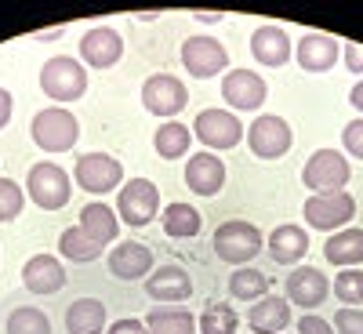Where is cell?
<instances>
[{"mask_svg":"<svg viewBox=\"0 0 363 334\" xmlns=\"http://www.w3.org/2000/svg\"><path fill=\"white\" fill-rule=\"evenodd\" d=\"M29 135H33V142L44 149V153H66V149H73L77 138H80V124H77V116L69 109L48 106L33 116Z\"/></svg>","mask_w":363,"mask_h":334,"instance_id":"1","label":"cell"},{"mask_svg":"<svg viewBox=\"0 0 363 334\" xmlns=\"http://www.w3.org/2000/svg\"><path fill=\"white\" fill-rule=\"evenodd\" d=\"M26 189H29V200H33L40 211H58V207H66L69 196H73V178L55 160H40V164L29 167Z\"/></svg>","mask_w":363,"mask_h":334,"instance_id":"2","label":"cell"},{"mask_svg":"<svg viewBox=\"0 0 363 334\" xmlns=\"http://www.w3.org/2000/svg\"><path fill=\"white\" fill-rule=\"evenodd\" d=\"M211 244H215V255H218L222 262H229V265H247V262H255V258L262 255V247H265L258 226L240 222V218L222 222V226L215 229V236H211Z\"/></svg>","mask_w":363,"mask_h":334,"instance_id":"3","label":"cell"},{"mask_svg":"<svg viewBox=\"0 0 363 334\" xmlns=\"http://www.w3.org/2000/svg\"><path fill=\"white\" fill-rule=\"evenodd\" d=\"M40 91L55 102H77L87 91V69L69 55H55L40 69Z\"/></svg>","mask_w":363,"mask_h":334,"instance_id":"4","label":"cell"},{"mask_svg":"<svg viewBox=\"0 0 363 334\" xmlns=\"http://www.w3.org/2000/svg\"><path fill=\"white\" fill-rule=\"evenodd\" d=\"M160 215V189L149 178H131L124 182V189L116 193V218H124V226H149Z\"/></svg>","mask_w":363,"mask_h":334,"instance_id":"5","label":"cell"},{"mask_svg":"<svg viewBox=\"0 0 363 334\" xmlns=\"http://www.w3.org/2000/svg\"><path fill=\"white\" fill-rule=\"evenodd\" d=\"M189 102V91L178 77L171 73H153L145 84H142V106L153 113V116H164V120H174Z\"/></svg>","mask_w":363,"mask_h":334,"instance_id":"6","label":"cell"},{"mask_svg":"<svg viewBox=\"0 0 363 334\" xmlns=\"http://www.w3.org/2000/svg\"><path fill=\"white\" fill-rule=\"evenodd\" d=\"M301 182L313 193H342L349 182V160L335 153V149H316L309 164L301 167Z\"/></svg>","mask_w":363,"mask_h":334,"instance_id":"7","label":"cell"},{"mask_svg":"<svg viewBox=\"0 0 363 334\" xmlns=\"http://www.w3.org/2000/svg\"><path fill=\"white\" fill-rule=\"evenodd\" d=\"M301 215H306V222L313 226V229H342V226H349V218L356 215V200H352V193H313L309 200H306V207H301Z\"/></svg>","mask_w":363,"mask_h":334,"instance_id":"8","label":"cell"},{"mask_svg":"<svg viewBox=\"0 0 363 334\" xmlns=\"http://www.w3.org/2000/svg\"><path fill=\"white\" fill-rule=\"evenodd\" d=\"M291 128H287V120L284 116H258L255 124L247 128V145H251V153L258 160H280L287 149H291Z\"/></svg>","mask_w":363,"mask_h":334,"instance_id":"9","label":"cell"},{"mask_svg":"<svg viewBox=\"0 0 363 334\" xmlns=\"http://www.w3.org/2000/svg\"><path fill=\"white\" fill-rule=\"evenodd\" d=\"M193 135L207 149H233L244 138V124H240V116L229 113V109H203L193 124Z\"/></svg>","mask_w":363,"mask_h":334,"instance_id":"10","label":"cell"},{"mask_svg":"<svg viewBox=\"0 0 363 334\" xmlns=\"http://www.w3.org/2000/svg\"><path fill=\"white\" fill-rule=\"evenodd\" d=\"M124 178V164L109 153H84L73 167V182L87 193H109Z\"/></svg>","mask_w":363,"mask_h":334,"instance_id":"11","label":"cell"},{"mask_svg":"<svg viewBox=\"0 0 363 334\" xmlns=\"http://www.w3.org/2000/svg\"><path fill=\"white\" fill-rule=\"evenodd\" d=\"M182 66H186L189 77H218L229 66V51L215 40V37H189L182 44Z\"/></svg>","mask_w":363,"mask_h":334,"instance_id":"12","label":"cell"},{"mask_svg":"<svg viewBox=\"0 0 363 334\" xmlns=\"http://www.w3.org/2000/svg\"><path fill=\"white\" fill-rule=\"evenodd\" d=\"M120 55H124V37H120L116 29H109V26H95V29H87V33L80 37V58L87 66H95V69L116 66Z\"/></svg>","mask_w":363,"mask_h":334,"instance_id":"13","label":"cell"},{"mask_svg":"<svg viewBox=\"0 0 363 334\" xmlns=\"http://www.w3.org/2000/svg\"><path fill=\"white\" fill-rule=\"evenodd\" d=\"M222 99L240 113L258 109L265 102V80L255 69H229L222 80Z\"/></svg>","mask_w":363,"mask_h":334,"instance_id":"14","label":"cell"},{"mask_svg":"<svg viewBox=\"0 0 363 334\" xmlns=\"http://www.w3.org/2000/svg\"><path fill=\"white\" fill-rule=\"evenodd\" d=\"M66 265L58 262L55 255H33L22 269V284L29 294H58L66 287Z\"/></svg>","mask_w":363,"mask_h":334,"instance_id":"15","label":"cell"},{"mask_svg":"<svg viewBox=\"0 0 363 334\" xmlns=\"http://www.w3.org/2000/svg\"><path fill=\"white\" fill-rule=\"evenodd\" d=\"M186 186L196 196H218L225 186V164L215 153H193L186 164Z\"/></svg>","mask_w":363,"mask_h":334,"instance_id":"16","label":"cell"},{"mask_svg":"<svg viewBox=\"0 0 363 334\" xmlns=\"http://www.w3.org/2000/svg\"><path fill=\"white\" fill-rule=\"evenodd\" d=\"M145 294L153 301H160V306H178V301H186L193 294V280H189L186 269L164 265V269H157L153 277L145 280Z\"/></svg>","mask_w":363,"mask_h":334,"instance_id":"17","label":"cell"},{"mask_svg":"<svg viewBox=\"0 0 363 334\" xmlns=\"http://www.w3.org/2000/svg\"><path fill=\"white\" fill-rule=\"evenodd\" d=\"M251 55H255L258 66H269V69L287 66V58H291V37L284 33V26H272V22L258 26L255 37H251Z\"/></svg>","mask_w":363,"mask_h":334,"instance_id":"18","label":"cell"},{"mask_svg":"<svg viewBox=\"0 0 363 334\" xmlns=\"http://www.w3.org/2000/svg\"><path fill=\"white\" fill-rule=\"evenodd\" d=\"M109 272L116 280H142L153 272V251L135 240H124L109 251Z\"/></svg>","mask_w":363,"mask_h":334,"instance_id":"19","label":"cell"},{"mask_svg":"<svg viewBox=\"0 0 363 334\" xmlns=\"http://www.w3.org/2000/svg\"><path fill=\"white\" fill-rule=\"evenodd\" d=\"M338 55H342V44L327 33H306L298 40V66L306 73H327L338 62Z\"/></svg>","mask_w":363,"mask_h":334,"instance_id":"20","label":"cell"},{"mask_svg":"<svg viewBox=\"0 0 363 334\" xmlns=\"http://www.w3.org/2000/svg\"><path fill=\"white\" fill-rule=\"evenodd\" d=\"M287 298L301 309H316L320 301H327V277L320 269H309V265L294 269L287 277Z\"/></svg>","mask_w":363,"mask_h":334,"instance_id":"21","label":"cell"},{"mask_svg":"<svg viewBox=\"0 0 363 334\" xmlns=\"http://www.w3.org/2000/svg\"><path fill=\"white\" fill-rule=\"evenodd\" d=\"M247 323L255 334H280L284 327H291V301L277 298V294L258 298L247 313Z\"/></svg>","mask_w":363,"mask_h":334,"instance_id":"22","label":"cell"},{"mask_svg":"<svg viewBox=\"0 0 363 334\" xmlns=\"http://www.w3.org/2000/svg\"><path fill=\"white\" fill-rule=\"evenodd\" d=\"M309 251V233L306 229H298V226H277L269 233V255L272 262H280V265H294L301 262Z\"/></svg>","mask_w":363,"mask_h":334,"instance_id":"23","label":"cell"},{"mask_svg":"<svg viewBox=\"0 0 363 334\" xmlns=\"http://www.w3.org/2000/svg\"><path fill=\"white\" fill-rule=\"evenodd\" d=\"M149 334H196V316L186 306H157L145 313Z\"/></svg>","mask_w":363,"mask_h":334,"instance_id":"24","label":"cell"},{"mask_svg":"<svg viewBox=\"0 0 363 334\" xmlns=\"http://www.w3.org/2000/svg\"><path fill=\"white\" fill-rule=\"evenodd\" d=\"M106 323V306L99 298H77L66 309V330L69 334H102Z\"/></svg>","mask_w":363,"mask_h":334,"instance_id":"25","label":"cell"},{"mask_svg":"<svg viewBox=\"0 0 363 334\" xmlns=\"http://www.w3.org/2000/svg\"><path fill=\"white\" fill-rule=\"evenodd\" d=\"M323 258L330 265H342V269L359 265L363 262V229H338L323 244Z\"/></svg>","mask_w":363,"mask_h":334,"instance_id":"26","label":"cell"},{"mask_svg":"<svg viewBox=\"0 0 363 334\" xmlns=\"http://www.w3.org/2000/svg\"><path fill=\"white\" fill-rule=\"evenodd\" d=\"M160 226H164V233L167 236H174V240H193L196 233H200V226H203V218H200V211L193 207V204H167L164 211H160Z\"/></svg>","mask_w":363,"mask_h":334,"instance_id":"27","label":"cell"},{"mask_svg":"<svg viewBox=\"0 0 363 334\" xmlns=\"http://www.w3.org/2000/svg\"><path fill=\"white\" fill-rule=\"evenodd\" d=\"M80 229L106 247L109 240H116V233H120V218H116V211L106 207V204H87L80 211Z\"/></svg>","mask_w":363,"mask_h":334,"instance_id":"28","label":"cell"},{"mask_svg":"<svg viewBox=\"0 0 363 334\" xmlns=\"http://www.w3.org/2000/svg\"><path fill=\"white\" fill-rule=\"evenodd\" d=\"M189 142H193V131L186 124H178V120H167V124L157 128L153 135V145H157V153L164 160H178V157H186L189 153Z\"/></svg>","mask_w":363,"mask_h":334,"instance_id":"29","label":"cell"},{"mask_svg":"<svg viewBox=\"0 0 363 334\" xmlns=\"http://www.w3.org/2000/svg\"><path fill=\"white\" fill-rule=\"evenodd\" d=\"M58 251H62L69 262H95L106 247L99 244V240H91L80 226H73V229H66L62 236H58Z\"/></svg>","mask_w":363,"mask_h":334,"instance_id":"30","label":"cell"},{"mask_svg":"<svg viewBox=\"0 0 363 334\" xmlns=\"http://www.w3.org/2000/svg\"><path fill=\"white\" fill-rule=\"evenodd\" d=\"M229 294L240 301H258L269 294V277L262 269H236L229 277Z\"/></svg>","mask_w":363,"mask_h":334,"instance_id":"31","label":"cell"},{"mask_svg":"<svg viewBox=\"0 0 363 334\" xmlns=\"http://www.w3.org/2000/svg\"><path fill=\"white\" fill-rule=\"evenodd\" d=\"M8 334H51V320L37 306H18L8 316Z\"/></svg>","mask_w":363,"mask_h":334,"instance_id":"32","label":"cell"},{"mask_svg":"<svg viewBox=\"0 0 363 334\" xmlns=\"http://www.w3.org/2000/svg\"><path fill=\"white\" fill-rule=\"evenodd\" d=\"M236 327H240V320H236V309L229 301H215V306H207L203 316H200L203 334H233Z\"/></svg>","mask_w":363,"mask_h":334,"instance_id":"33","label":"cell"},{"mask_svg":"<svg viewBox=\"0 0 363 334\" xmlns=\"http://www.w3.org/2000/svg\"><path fill=\"white\" fill-rule=\"evenodd\" d=\"M330 291L349 309H359L363 306V269H342L335 277V284H330Z\"/></svg>","mask_w":363,"mask_h":334,"instance_id":"34","label":"cell"},{"mask_svg":"<svg viewBox=\"0 0 363 334\" xmlns=\"http://www.w3.org/2000/svg\"><path fill=\"white\" fill-rule=\"evenodd\" d=\"M22 204H26L22 189L15 186L11 178H0V222H15L18 211H22Z\"/></svg>","mask_w":363,"mask_h":334,"instance_id":"35","label":"cell"},{"mask_svg":"<svg viewBox=\"0 0 363 334\" xmlns=\"http://www.w3.org/2000/svg\"><path fill=\"white\" fill-rule=\"evenodd\" d=\"M330 327H338V334H363V309H349L342 306L330 320Z\"/></svg>","mask_w":363,"mask_h":334,"instance_id":"36","label":"cell"},{"mask_svg":"<svg viewBox=\"0 0 363 334\" xmlns=\"http://www.w3.org/2000/svg\"><path fill=\"white\" fill-rule=\"evenodd\" d=\"M342 145H345V153H352L356 160H363V120H352V124H345Z\"/></svg>","mask_w":363,"mask_h":334,"instance_id":"37","label":"cell"},{"mask_svg":"<svg viewBox=\"0 0 363 334\" xmlns=\"http://www.w3.org/2000/svg\"><path fill=\"white\" fill-rule=\"evenodd\" d=\"M106 334H149V330H145V320L120 316L116 323H109V327H106Z\"/></svg>","mask_w":363,"mask_h":334,"instance_id":"38","label":"cell"},{"mask_svg":"<svg viewBox=\"0 0 363 334\" xmlns=\"http://www.w3.org/2000/svg\"><path fill=\"white\" fill-rule=\"evenodd\" d=\"M298 334H335V327H330L327 320H320V316H301Z\"/></svg>","mask_w":363,"mask_h":334,"instance_id":"39","label":"cell"},{"mask_svg":"<svg viewBox=\"0 0 363 334\" xmlns=\"http://www.w3.org/2000/svg\"><path fill=\"white\" fill-rule=\"evenodd\" d=\"M342 55H345V66L352 69V73H363V44H345L342 48Z\"/></svg>","mask_w":363,"mask_h":334,"instance_id":"40","label":"cell"},{"mask_svg":"<svg viewBox=\"0 0 363 334\" xmlns=\"http://www.w3.org/2000/svg\"><path fill=\"white\" fill-rule=\"evenodd\" d=\"M11 109H15V102H11V91L0 87V128H4L8 120H11Z\"/></svg>","mask_w":363,"mask_h":334,"instance_id":"41","label":"cell"},{"mask_svg":"<svg viewBox=\"0 0 363 334\" xmlns=\"http://www.w3.org/2000/svg\"><path fill=\"white\" fill-rule=\"evenodd\" d=\"M349 102H352V106H356V109L363 113V80H359V84H356V87L349 91Z\"/></svg>","mask_w":363,"mask_h":334,"instance_id":"42","label":"cell"},{"mask_svg":"<svg viewBox=\"0 0 363 334\" xmlns=\"http://www.w3.org/2000/svg\"><path fill=\"white\" fill-rule=\"evenodd\" d=\"M58 33H62V26H58V29H44V33H37V40H55Z\"/></svg>","mask_w":363,"mask_h":334,"instance_id":"43","label":"cell"},{"mask_svg":"<svg viewBox=\"0 0 363 334\" xmlns=\"http://www.w3.org/2000/svg\"><path fill=\"white\" fill-rule=\"evenodd\" d=\"M196 22H211V26H215V22H222V15H196Z\"/></svg>","mask_w":363,"mask_h":334,"instance_id":"44","label":"cell"}]
</instances>
